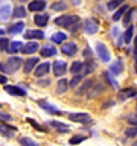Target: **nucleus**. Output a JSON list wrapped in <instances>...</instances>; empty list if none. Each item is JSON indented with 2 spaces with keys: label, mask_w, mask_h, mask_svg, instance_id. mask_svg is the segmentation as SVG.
Instances as JSON below:
<instances>
[{
  "label": "nucleus",
  "mask_w": 137,
  "mask_h": 146,
  "mask_svg": "<svg viewBox=\"0 0 137 146\" xmlns=\"http://www.w3.org/2000/svg\"><path fill=\"white\" fill-rule=\"evenodd\" d=\"M79 21V18H78L76 15H61V17H58V18H55V23H57L58 26H61V27H73V25L75 23Z\"/></svg>",
  "instance_id": "1"
},
{
  "label": "nucleus",
  "mask_w": 137,
  "mask_h": 146,
  "mask_svg": "<svg viewBox=\"0 0 137 146\" xmlns=\"http://www.w3.org/2000/svg\"><path fill=\"white\" fill-rule=\"evenodd\" d=\"M68 119L72 122H78V123H88L91 117L87 113H72V114H68Z\"/></svg>",
  "instance_id": "2"
},
{
  "label": "nucleus",
  "mask_w": 137,
  "mask_h": 146,
  "mask_svg": "<svg viewBox=\"0 0 137 146\" xmlns=\"http://www.w3.org/2000/svg\"><path fill=\"white\" fill-rule=\"evenodd\" d=\"M96 52H98V56L102 59L104 62L110 61V52H108L107 46H105L104 43H98V44H96Z\"/></svg>",
  "instance_id": "3"
},
{
  "label": "nucleus",
  "mask_w": 137,
  "mask_h": 146,
  "mask_svg": "<svg viewBox=\"0 0 137 146\" xmlns=\"http://www.w3.org/2000/svg\"><path fill=\"white\" fill-rule=\"evenodd\" d=\"M20 66H21V59L17 58V56H11L6 61V72L14 73V72H17L18 68H20Z\"/></svg>",
  "instance_id": "4"
},
{
  "label": "nucleus",
  "mask_w": 137,
  "mask_h": 146,
  "mask_svg": "<svg viewBox=\"0 0 137 146\" xmlns=\"http://www.w3.org/2000/svg\"><path fill=\"white\" fill-rule=\"evenodd\" d=\"M52 68H53V75L59 78V76H63L64 73L67 72V64L64 61H55Z\"/></svg>",
  "instance_id": "5"
},
{
  "label": "nucleus",
  "mask_w": 137,
  "mask_h": 146,
  "mask_svg": "<svg viewBox=\"0 0 137 146\" xmlns=\"http://www.w3.org/2000/svg\"><path fill=\"white\" fill-rule=\"evenodd\" d=\"M50 68H52V66H50L49 62H41V64H38V66H37V68H35V76H37V78H41V76L47 75Z\"/></svg>",
  "instance_id": "6"
},
{
  "label": "nucleus",
  "mask_w": 137,
  "mask_h": 146,
  "mask_svg": "<svg viewBox=\"0 0 137 146\" xmlns=\"http://www.w3.org/2000/svg\"><path fill=\"white\" fill-rule=\"evenodd\" d=\"M38 66V58H27L25 64H23V68H25V73H31L32 70H35V67Z\"/></svg>",
  "instance_id": "7"
},
{
  "label": "nucleus",
  "mask_w": 137,
  "mask_h": 146,
  "mask_svg": "<svg viewBox=\"0 0 137 146\" xmlns=\"http://www.w3.org/2000/svg\"><path fill=\"white\" fill-rule=\"evenodd\" d=\"M38 49H40V46H38V43H37V41H29V43H26V44L21 47V52L26 53V55H31V53H35Z\"/></svg>",
  "instance_id": "8"
},
{
  "label": "nucleus",
  "mask_w": 137,
  "mask_h": 146,
  "mask_svg": "<svg viewBox=\"0 0 137 146\" xmlns=\"http://www.w3.org/2000/svg\"><path fill=\"white\" fill-rule=\"evenodd\" d=\"M76 50H78V47H76L75 43H66V44L61 46V52L64 55H67V56H73V55L76 53Z\"/></svg>",
  "instance_id": "9"
},
{
  "label": "nucleus",
  "mask_w": 137,
  "mask_h": 146,
  "mask_svg": "<svg viewBox=\"0 0 137 146\" xmlns=\"http://www.w3.org/2000/svg\"><path fill=\"white\" fill-rule=\"evenodd\" d=\"M44 8H46L44 0H34V2H31L29 6H27V9L32 11V12H40V11H43Z\"/></svg>",
  "instance_id": "10"
},
{
  "label": "nucleus",
  "mask_w": 137,
  "mask_h": 146,
  "mask_svg": "<svg viewBox=\"0 0 137 146\" xmlns=\"http://www.w3.org/2000/svg\"><path fill=\"white\" fill-rule=\"evenodd\" d=\"M25 38H27V40H43L44 38V34H43V31L31 29V31H26L25 32Z\"/></svg>",
  "instance_id": "11"
},
{
  "label": "nucleus",
  "mask_w": 137,
  "mask_h": 146,
  "mask_svg": "<svg viewBox=\"0 0 137 146\" xmlns=\"http://www.w3.org/2000/svg\"><path fill=\"white\" fill-rule=\"evenodd\" d=\"M84 29L87 34H96L99 29V25L96 23L94 20H91V18H88V20H85V25H84Z\"/></svg>",
  "instance_id": "12"
},
{
  "label": "nucleus",
  "mask_w": 137,
  "mask_h": 146,
  "mask_svg": "<svg viewBox=\"0 0 137 146\" xmlns=\"http://www.w3.org/2000/svg\"><path fill=\"white\" fill-rule=\"evenodd\" d=\"M5 91L12 96H25L26 94V91L17 85H5Z\"/></svg>",
  "instance_id": "13"
},
{
  "label": "nucleus",
  "mask_w": 137,
  "mask_h": 146,
  "mask_svg": "<svg viewBox=\"0 0 137 146\" xmlns=\"http://www.w3.org/2000/svg\"><path fill=\"white\" fill-rule=\"evenodd\" d=\"M47 21H49V15H47V14H35L34 23H35L37 26L44 27L46 25H47Z\"/></svg>",
  "instance_id": "14"
},
{
  "label": "nucleus",
  "mask_w": 137,
  "mask_h": 146,
  "mask_svg": "<svg viewBox=\"0 0 137 146\" xmlns=\"http://www.w3.org/2000/svg\"><path fill=\"white\" fill-rule=\"evenodd\" d=\"M47 125L52 126V128H55V129H58V132H63V134L68 131V125H66V123H61V122H57V120H50V122H47Z\"/></svg>",
  "instance_id": "15"
},
{
  "label": "nucleus",
  "mask_w": 137,
  "mask_h": 146,
  "mask_svg": "<svg viewBox=\"0 0 137 146\" xmlns=\"http://www.w3.org/2000/svg\"><path fill=\"white\" fill-rule=\"evenodd\" d=\"M17 129L14 126H9V125H5V123H0V132L5 135V137H14V132H15Z\"/></svg>",
  "instance_id": "16"
},
{
  "label": "nucleus",
  "mask_w": 137,
  "mask_h": 146,
  "mask_svg": "<svg viewBox=\"0 0 137 146\" xmlns=\"http://www.w3.org/2000/svg\"><path fill=\"white\" fill-rule=\"evenodd\" d=\"M122 70H123V62L120 61V59L116 61V62H113L111 66H110V73H111V75H120Z\"/></svg>",
  "instance_id": "17"
},
{
  "label": "nucleus",
  "mask_w": 137,
  "mask_h": 146,
  "mask_svg": "<svg viewBox=\"0 0 137 146\" xmlns=\"http://www.w3.org/2000/svg\"><path fill=\"white\" fill-rule=\"evenodd\" d=\"M41 56L43 58H49V56H53V55H57V49L53 47V46H44L43 49H41Z\"/></svg>",
  "instance_id": "18"
},
{
  "label": "nucleus",
  "mask_w": 137,
  "mask_h": 146,
  "mask_svg": "<svg viewBox=\"0 0 137 146\" xmlns=\"http://www.w3.org/2000/svg\"><path fill=\"white\" fill-rule=\"evenodd\" d=\"M67 87H68V81H67V79H64V78H61V79L58 81V85H57V94L66 93Z\"/></svg>",
  "instance_id": "19"
},
{
  "label": "nucleus",
  "mask_w": 137,
  "mask_h": 146,
  "mask_svg": "<svg viewBox=\"0 0 137 146\" xmlns=\"http://www.w3.org/2000/svg\"><path fill=\"white\" fill-rule=\"evenodd\" d=\"M128 9H130V8H128L126 5H122V6H120V8H119L117 11H116V14L113 15V20H114V21L120 20V18H122V17L126 14V11H128Z\"/></svg>",
  "instance_id": "20"
},
{
  "label": "nucleus",
  "mask_w": 137,
  "mask_h": 146,
  "mask_svg": "<svg viewBox=\"0 0 137 146\" xmlns=\"http://www.w3.org/2000/svg\"><path fill=\"white\" fill-rule=\"evenodd\" d=\"M9 15H11V6L9 5H3L0 8V20H8Z\"/></svg>",
  "instance_id": "21"
},
{
  "label": "nucleus",
  "mask_w": 137,
  "mask_h": 146,
  "mask_svg": "<svg viewBox=\"0 0 137 146\" xmlns=\"http://www.w3.org/2000/svg\"><path fill=\"white\" fill-rule=\"evenodd\" d=\"M91 85H93V81H91V79H87V81L84 82V84H82V85L79 87V88H78L76 93L79 94V96H82L84 93H87V91L90 90V87H91Z\"/></svg>",
  "instance_id": "22"
},
{
  "label": "nucleus",
  "mask_w": 137,
  "mask_h": 146,
  "mask_svg": "<svg viewBox=\"0 0 137 146\" xmlns=\"http://www.w3.org/2000/svg\"><path fill=\"white\" fill-rule=\"evenodd\" d=\"M23 47V44L20 43V41H12L11 44H9V47H8V52L9 53H17L18 50H21Z\"/></svg>",
  "instance_id": "23"
},
{
  "label": "nucleus",
  "mask_w": 137,
  "mask_h": 146,
  "mask_svg": "<svg viewBox=\"0 0 137 146\" xmlns=\"http://www.w3.org/2000/svg\"><path fill=\"white\" fill-rule=\"evenodd\" d=\"M82 68H84V64H82L81 61H75L70 66V72H72V75H78V73H79Z\"/></svg>",
  "instance_id": "24"
},
{
  "label": "nucleus",
  "mask_w": 137,
  "mask_h": 146,
  "mask_svg": "<svg viewBox=\"0 0 137 146\" xmlns=\"http://www.w3.org/2000/svg\"><path fill=\"white\" fill-rule=\"evenodd\" d=\"M137 94V90L136 88H126V90H122L120 91V99H126V98H132V96Z\"/></svg>",
  "instance_id": "25"
},
{
  "label": "nucleus",
  "mask_w": 137,
  "mask_h": 146,
  "mask_svg": "<svg viewBox=\"0 0 137 146\" xmlns=\"http://www.w3.org/2000/svg\"><path fill=\"white\" fill-rule=\"evenodd\" d=\"M23 29H25V25L20 21V23H15V25H12L11 27L8 29L9 34H18V32H21Z\"/></svg>",
  "instance_id": "26"
},
{
  "label": "nucleus",
  "mask_w": 137,
  "mask_h": 146,
  "mask_svg": "<svg viewBox=\"0 0 137 146\" xmlns=\"http://www.w3.org/2000/svg\"><path fill=\"white\" fill-rule=\"evenodd\" d=\"M67 38V35L64 34V32H57V34L52 35V41L53 43H64Z\"/></svg>",
  "instance_id": "27"
},
{
  "label": "nucleus",
  "mask_w": 137,
  "mask_h": 146,
  "mask_svg": "<svg viewBox=\"0 0 137 146\" xmlns=\"http://www.w3.org/2000/svg\"><path fill=\"white\" fill-rule=\"evenodd\" d=\"M12 17H15V18L26 17V9L23 8V6H17L15 9H14V12H12Z\"/></svg>",
  "instance_id": "28"
},
{
  "label": "nucleus",
  "mask_w": 137,
  "mask_h": 146,
  "mask_svg": "<svg viewBox=\"0 0 137 146\" xmlns=\"http://www.w3.org/2000/svg\"><path fill=\"white\" fill-rule=\"evenodd\" d=\"M81 81H82V76H81V75H75V76L72 78V81H68V87L76 88V87L81 84Z\"/></svg>",
  "instance_id": "29"
},
{
  "label": "nucleus",
  "mask_w": 137,
  "mask_h": 146,
  "mask_svg": "<svg viewBox=\"0 0 137 146\" xmlns=\"http://www.w3.org/2000/svg\"><path fill=\"white\" fill-rule=\"evenodd\" d=\"M132 32H134V27H132V26H128V29L125 31V34H123V41H125V43H130V41H131Z\"/></svg>",
  "instance_id": "30"
},
{
  "label": "nucleus",
  "mask_w": 137,
  "mask_h": 146,
  "mask_svg": "<svg viewBox=\"0 0 137 146\" xmlns=\"http://www.w3.org/2000/svg\"><path fill=\"white\" fill-rule=\"evenodd\" d=\"M40 105L46 110V111H49V113H52V114H58V111L53 108V105H50V104H47V102H44V100H40Z\"/></svg>",
  "instance_id": "31"
},
{
  "label": "nucleus",
  "mask_w": 137,
  "mask_h": 146,
  "mask_svg": "<svg viewBox=\"0 0 137 146\" xmlns=\"http://www.w3.org/2000/svg\"><path fill=\"white\" fill-rule=\"evenodd\" d=\"M53 9V11H64V9L67 8V5H66V2H55V3H52V6H50Z\"/></svg>",
  "instance_id": "32"
},
{
  "label": "nucleus",
  "mask_w": 137,
  "mask_h": 146,
  "mask_svg": "<svg viewBox=\"0 0 137 146\" xmlns=\"http://www.w3.org/2000/svg\"><path fill=\"white\" fill-rule=\"evenodd\" d=\"M104 78L108 81V84H111V87H114V88L117 87V81L111 76V73H110V72H105V73H104Z\"/></svg>",
  "instance_id": "33"
},
{
  "label": "nucleus",
  "mask_w": 137,
  "mask_h": 146,
  "mask_svg": "<svg viewBox=\"0 0 137 146\" xmlns=\"http://www.w3.org/2000/svg\"><path fill=\"white\" fill-rule=\"evenodd\" d=\"M20 145L21 146H38L32 139H29V137H23V139H20Z\"/></svg>",
  "instance_id": "34"
},
{
  "label": "nucleus",
  "mask_w": 137,
  "mask_h": 146,
  "mask_svg": "<svg viewBox=\"0 0 137 146\" xmlns=\"http://www.w3.org/2000/svg\"><path fill=\"white\" fill-rule=\"evenodd\" d=\"M94 68H96V64L90 61V62H87V64H85V66H84V68H82V70H84V75H90V73H91V72L94 70Z\"/></svg>",
  "instance_id": "35"
},
{
  "label": "nucleus",
  "mask_w": 137,
  "mask_h": 146,
  "mask_svg": "<svg viewBox=\"0 0 137 146\" xmlns=\"http://www.w3.org/2000/svg\"><path fill=\"white\" fill-rule=\"evenodd\" d=\"M26 120H27V123H29V125H31L32 128H35L37 131H40V132H46V131H44V128L41 126V125H38V123H37V122L34 120V119H26Z\"/></svg>",
  "instance_id": "36"
},
{
  "label": "nucleus",
  "mask_w": 137,
  "mask_h": 146,
  "mask_svg": "<svg viewBox=\"0 0 137 146\" xmlns=\"http://www.w3.org/2000/svg\"><path fill=\"white\" fill-rule=\"evenodd\" d=\"M123 2H125V0H110V2H108V9H110V11H113V9H116L117 6H120Z\"/></svg>",
  "instance_id": "37"
},
{
  "label": "nucleus",
  "mask_w": 137,
  "mask_h": 146,
  "mask_svg": "<svg viewBox=\"0 0 137 146\" xmlns=\"http://www.w3.org/2000/svg\"><path fill=\"white\" fill-rule=\"evenodd\" d=\"M85 140L84 135H73L70 140H68V143L70 145H78V143H82V141Z\"/></svg>",
  "instance_id": "38"
},
{
  "label": "nucleus",
  "mask_w": 137,
  "mask_h": 146,
  "mask_svg": "<svg viewBox=\"0 0 137 146\" xmlns=\"http://www.w3.org/2000/svg\"><path fill=\"white\" fill-rule=\"evenodd\" d=\"M9 40L8 38H5V36H0V50H8L9 47Z\"/></svg>",
  "instance_id": "39"
},
{
  "label": "nucleus",
  "mask_w": 137,
  "mask_h": 146,
  "mask_svg": "<svg viewBox=\"0 0 137 146\" xmlns=\"http://www.w3.org/2000/svg\"><path fill=\"white\" fill-rule=\"evenodd\" d=\"M104 90V85H100V84H96L94 85V90L93 91H90V98H93V96H96V93H99V91H102Z\"/></svg>",
  "instance_id": "40"
},
{
  "label": "nucleus",
  "mask_w": 137,
  "mask_h": 146,
  "mask_svg": "<svg viewBox=\"0 0 137 146\" xmlns=\"http://www.w3.org/2000/svg\"><path fill=\"white\" fill-rule=\"evenodd\" d=\"M125 134H126V137H136V135H137V126L128 128V129L125 131Z\"/></svg>",
  "instance_id": "41"
},
{
  "label": "nucleus",
  "mask_w": 137,
  "mask_h": 146,
  "mask_svg": "<svg viewBox=\"0 0 137 146\" xmlns=\"http://www.w3.org/2000/svg\"><path fill=\"white\" fill-rule=\"evenodd\" d=\"M131 15H132V9H128L126 14H125V17H123V23H125V25H130V21H131Z\"/></svg>",
  "instance_id": "42"
},
{
  "label": "nucleus",
  "mask_w": 137,
  "mask_h": 146,
  "mask_svg": "<svg viewBox=\"0 0 137 146\" xmlns=\"http://www.w3.org/2000/svg\"><path fill=\"white\" fill-rule=\"evenodd\" d=\"M11 116H9L8 113H2L0 111V122H8V120H11Z\"/></svg>",
  "instance_id": "43"
},
{
  "label": "nucleus",
  "mask_w": 137,
  "mask_h": 146,
  "mask_svg": "<svg viewBox=\"0 0 137 146\" xmlns=\"http://www.w3.org/2000/svg\"><path fill=\"white\" fill-rule=\"evenodd\" d=\"M126 120H128V123H131V125L137 126V114H136V116H130Z\"/></svg>",
  "instance_id": "44"
},
{
  "label": "nucleus",
  "mask_w": 137,
  "mask_h": 146,
  "mask_svg": "<svg viewBox=\"0 0 137 146\" xmlns=\"http://www.w3.org/2000/svg\"><path fill=\"white\" fill-rule=\"evenodd\" d=\"M49 84H50V81H47V79L40 81V85H41V87H46V85H49Z\"/></svg>",
  "instance_id": "45"
},
{
  "label": "nucleus",
  "mask_w": 137,
  "mask_h": 146,
  "mask_svg": "<svg viewBox=\"0 0 137 146\" xmlns=\"http://www.w3.org/2000/svg\"><path fill=\"white\" fill-rule=\"evenodd\" d=\"M5 82H8V79H6V76L0 75V84H5Z\"/></svg>",
  "instance_id": "46"
},
{
  "label": "nucleus",
  "mask_w": 137,
  "mask_h": 146,
  "mask_svg": "<svg viewBox=\"0 0 137 146\" xmlns=\"http://www.w3.org/2000/svg\"><path fill=\"white\" fill-rule=\"evenodd\" d=\"M84 56H88V58L91 56V53H90V49H85V50H84Z\"/></svg>",
  "instance_id": "47"
},
{
  "label": "nucleus",
  "mask_w": 137,
  "mask_h": 146,
  "mask_svg": "<svg viewBox=\"0 0 137 146\" xmlns=\"http://www.w3.org/2000/svg\"><path fill=\"white\" fill-rule=\"evenodd\" d=\"M0 72H6V66H3L2 62H0Z\"/></svg>",
  "instance_id": "48"
},
{
  "label": "nucleus",
  "mask_w": 137,
  "mask_h": 146,
  "mask_svg": "<svg viewBox=\"0 0 137 146\" xmlns=\"http://www.w3.org/2000/svg\"><path fill=\"white\" fill-rule=\"evenodd\" d=\"M134 56L137 58V38H136V47H134Z\"/></svg>",
  "instance_id": "49"
},
{
  "label": "nucleus",
  "mask_w": 137,
  "mask_h": 146,
  "mask_svg": "<svg viewBox=\"0 0 137 146\" xmlns=\"http://www.w3.org/2000/svg\"><path fill=\"white\" fill-rule=\"evenodd\" d=\"M3 34H5V31H3V29H0V36H2Z\"/></svg>",
  "instance_id": "50"
},
{
  "label": "nucleus",
  "mask_w": 137,
  "mask_h": 146,
  "mask_svg": "<svg viewBox=\"0 0 137 146\" xmlns=\"http://www.w3.org/2000/svg\"><path fill=\"white\" fill-rule=\"evenodd\" d=\"M136 70H137V58H136Z\"/></svg>",
  "instance_id": "51"
},
{
  "label": "nucleus",
  "mask_w": 137,
  "mask_h": 146,
  "mask_svg": "<svg viewBox=\"0 0 137 146\" xmlns=\"http://www.w3.org/2000/svg\"><path fill=\"white\" fill-rule=\"evenodd\" d=\"M132 146H137V143H136V145H132Z\"/></svg>",
  "instance_id": "52"
},
{
  "label": "nucleus",
  "mask_w": 137,
  "mask_h": 146,
  "mask_svg": "<svg viewBox=\"0 0 137 146\" xmlns=\"http://www.w3.org/2000/svg\"><path fill=\"white\" fill-rule=\"evenodd\" d=\"M0 107H2V105H0Z\"/></svg>",
  "instance_id": "53"
}]
</instances>
